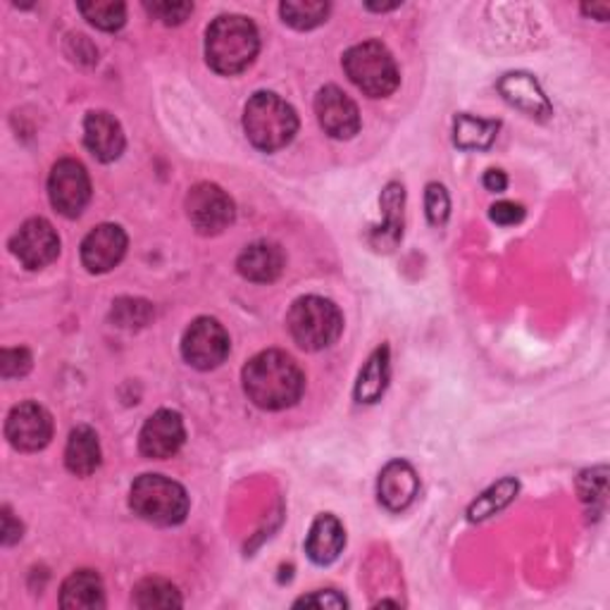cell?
Listing matches in <instances>:
<instances>
[{
  "instance_id": "obj_1",
  "label": "cell",
  "mask_w": 610,
  "mask_h": 610,
  "mask_svg": "<svg viewBox=\"0 0 610 610\" xmlns=\"http://www.w3.org/2000/svg\"><path fill=\"white\" fill-rule=\"evenodd\" d=\"M305 377L296 360L282 350H263L243 368V391L263 410H284L298 403Z\"/></svg>"
},
{
  "instance_id": "obj_2",
  "label": "cell",
  "mask_w": 610,
  "mask_h": 610,
  "mask_svg": "<svg viewBox=\"0 0 610 610\" xmlns=\"http://www.w3.org/2000/svg\"><path fill=\"white\" fill-rule=\"evenodd\" d=\"M261 51V36L249 18L222 14L208 27L206 60L218 74L234 76L253 65Z\"/></svg>"
},
{
  "instance_id": "obj_3",
  "label": "cell",
  "mask_w": 610,
  "mask_h": 610,
  "mask_svg": "<svg viewBox=\"0 0 610 610\" xmlns=\"http://www.w3.org/2000/svg\"><path fill=\"white\" fill-rule=\"evenodd\" d=\"M243 132L257 150L274 152L294 141L298 132V115L277 94L261 91L243 108Z\"/></svg>"
},
{
  "instance_id": "obj_4",
  "label": "cell",
  "mask_w": 610,
  "mask_h": 610,
  "mask_svg": "<svg viewBox=\"0 0 610 610\" xmlns=\"http://www.w3.org/2000/svg\"><path fill=\"white\" fill-rule=\"evenodd\" d=\"M129 506L146 523L172 527L187 520L189 496L185 486L175 480L162 475H141L132 484Z\"/></svg>"
},
{
  "instance_id": "obj_5",
  "label": "cell",
  "mask_w": 610,
  "mask_h": 610,
  "mask_svg": "<svg viewBox=\"0 0 610 610\" xmlns=\"http://www.w3.org/2000/svg\"><path fill=\"white\" fill-rule=\"evenodd\" d=\"M344 70L348 80L370 98L391 96L401 82L393 55L379 41H365L348 49L344 55Z\"/></svg>"
},
{
  "instance_id": "obj_6",
  "label": "cell",
  "mask_w": 610,
  "mask_h": 610,
  "mask_svg": "<svg viewBox=\"0 0 610 610\" xmlns=\"http://www.w3.org/2000/svg\"><path fill=\"white\" fill-rule=\"evenodd\" d=\"M286 327L301 348L323 350L339 339L344 315L337 305L323 296H303L288 311Z\"/></svg>"
},
{
  "instance_id": "obj_7",
  "label": "cell",
  "mask_w": 610,
  "mask_h": 610,
  "mask_svg": "<svg viewBox=\"0 0 610 610\" xmlns=\"http://www.w3.org/2000/svg\"><path fill=\"white\" fill-rule=\"evenodd\" d=\"M229 334L212 317H198L181 339V356L196 370H215L229 356Z\"/></svg>"
},
{
  "instance_id": "obj_8",
  "label": "cell",
  "mask_w": 610,
  "mask_h": 610,
  "mask_svg": "<svg viewBox=\"0 0 610 610\" xmlns=\"http://www.w3.org/2000/svg\"><path fill=\"white\" fill-rule=\"evenodd\" d=\"M49 196L60 215L80 218L91 201V179L86 167L72 158L55 162L49 177Z\"/></svg>"
},
{
  "instance_id": "obj_9",
  "label": "cell",
  "mask_w": 610,
  "mask_h": 610,
  "mask_svg": "<svg viewBox=\"0 0 610 610\" xmlns=\"http://www.w3.org/2000/svg\"><path fill=\"white\" fill-rule=\"evenodd\" d=\"M187 215L198 234H220L234 222V201L215 185H196L187 196Z\"/></svg>"
},
{
  "instance_id": "obj_10",
  "label": "cell",
  "mask_w": 610,
  "mask_h": 610,
  "mask_svg": "<svg viewBox=\"0 0 610 610\" xmlns=\"http://www.w3.org/2000/svg\"><path fill=\"white\" fill-rule=\"evenodd\" d=\"M6 437L18 451H41L49 446L53 439V418L49 410L39 403H20L10 410V416L6 420Z\"/></svg>"
},
{
  "instance_id": "obj_11",
  "label": "cell",
  "mask_w": 610,
  "mask_h": 610,
  "mask_svg": "<svg viewBox=\"0 0 610 610\" xmlns=\"http://www.w3.org/2000/svg\"><path fill=\"white\" fill-rule=\"evenodd\" d=\"M10 249L27 270H41L60 255V236L49 220L32 218L14 232Z\"/></svg>"
},
{
  "instance_id": "obj_12",
  "label": "cell",
  "mask_w": 610,
  "mask_h": 610,
  "mask_svg": "<svg viewBox=\"0 0 610 610\" xmlns=\"http://www.w3.org/2000/svg\"><path fill=\"white\" fill-rule=\"evenodd\" d=\"M185 441L187 430L181 416L175 413V410H158L144 424L139 434V449L150 461H167V458L179 453Z\"/></svg>"
},
{
  "instance_id": "obj_13",
  "label": "cell",
  "mask_w": 610,
  "mask_h": 610,
  "mask_svg": "<svg viewBox=\"0 0 610 610\" xmlns=\"http://www.w3.org/2000/svg\"><path fill=\"white\" fill-rule=\"evenodd\" d=\"M317 122L332 139H354L360 129L358 105L339 86H325L315 96Z\"/></svg>"
},
{
  "instance_id": "obj_14",
  "label": "cell",
  "mask_w": 610,
  "mask_h": 610,
  "mask_svg": "<svg viewBox=\"0 0 610 610\" xmlns=\"http://www.w3.org/2000/svg\"><path fill=\"white\" fill-rule=\"evenodd\" d=\"M127 243L129 239L119 224H98L82 241V263L94 274L111 272L125 257Z\"/></svg>"
},
{
  "instance_id": "obj_15",
  "label": "cell",
  "mask_w": 610,
  "mask_h": 610,
  "mask_svg": "<svg viewBox=\"0 0 610 610\" xmlns=\"http://www.w3.org/2000/svg\"><path fill=\"white\" fill-rule=\"evenodd\" d=\"M420 492V477L413 465L406 461H391L379 472L377 496L379 503L391 513L406 511Z\"/></svg>"
},
{
  "instance_id": "obj_16",
  "label": "cell",
  "mask_w": 610,
  "mask_h": 610,
  "mask_svg": "<svg viewBox=\"0 0 610 610\" xmlns=\"http://www.w3.org/2000/svg\"><path fill=\"white\" fill-rule=\"evenodd\" d=\"M84 144L101 162H113L125 150V132L119 122L105 111L88 113L84 119Z\"/></svg>"
},
{
  "instance_id": "obj_17",
  "label": "cell",
  "mask_w": 610,
  "mask_h": 610,
  "mask_svg": "<svg viewBox=\"0 0 610 610\" xmlns=\"http://www.w3.org/2000/svg\"><path fill=\"white\" fill-rule=\"evenodd\" d=\"M498 91L513 108L527 113L529 117L551 115V103H548L539 82L525 72H513L503 76L498 82Z\"/></svg>"
},
{
  "instance_id": "obj_18",
  "label": "cell",
  "mask_w": 610,
  "mask_h": 610,
  "mask_svg": "<svg viewBox=\"0 0 610 610\" xmlns=\"http://www.w3.org/2000/svg\"><path fill=\"white\" fill-rule=\"evenodd\" d=\"M284 263L286 261L280 246H274V243L267 241H257L241 251L236 267L243 280L255 284H270L284 272Z\"/></svg>"
},
{
  "instance_id": "obj_19",
  "label": "cell",
  "mask_w": 610,
  "mask_h": 610,
  "mask_svg": "<svg viewBox=\"0 0 610 610\" xmlns=\"http://www.w3.org/2000/svg\"><path fill=\"white\" fill-rule=\"evenodd\" d=\"M346 546V532L334 515H319L311 527L308 539H305V554L317 566H329L337 560Z\"/></svg>"
},
{
  "instance_id": "obj_20",
  "label": "cell",
  "mask_w": 610,
  "mask_h": 610,
  "mask_svg": "<svg viewBox=\"0 0 610 610\" xmlns=\"http://www.w3.org/2000/svg\"><path fill=\"white\" fill-rule=\"evenodd\" d=\"M60 606L72 610H98L105 606V589L94 570L72 572L60 589Z\"/></svg>"
},
{
  "instance_id": "obj_21",
  "label": "cell",
  "mask_w": 610,
  "mask_h": 610,
  "mask_svg": "<svg viewBox=\"0 0 610 610\" xmlns=\"http://www.w3.org/2000/svg\"><path fill=\"white\" fill-rule=\"evenodd\" d=\"M65 465L76 477L94 475L101 465V441L91 427L82 424L72 430L65 449Z\"/></svg>"
},
{
  "instance_id": "obj_22",
  "label": "cell",
  "mask_w": 610,
  "mask_h": 610,
  "mask_svg": "<svg viewBox=\"0 0 610 610\" xmlns=\"http://www.w3.org/2000/svg\"><path fill=\"white\" fill-rule=\"evenodd\" d=\"M389 346H379L356 381V401L358 403H377L387 391L389 385Z\"/></svg>"
},
{
  "instance_id": "obj_23",
  "label": "cell",
  "mask_w": 610,
  "mask_h": 610,
  "mask_svg": "<svg viewBox=\"0 0 610 610\" xmlns=\"http://www.w3.org/2000/svg\"><path fill=\"white\" fill-rule=\"evenodd\" d=\"M496 132H498V122H494V119L458 115L455 117V129H453V141H455L458 148L484 150V148H490L494 144Z\"/></svg>"
},
{
  "instance_id": "obj_24",
  "label": "cell",
  "mask_w": 610,
  "mask_h": 610,
  "mask_svg": "<svg viewBox=\"0 0 610 610\" xmlns=\"http://www.w3.org/2000/svg\"><path fill=\"white\" fill-rule=\"evenodd\" d=\"M136 608H179L181 597L175 585L167 582V579L160 577H148L144 582H139L134 587V597H132Z\"/></svg>"
},
{
  "instance_id": "obj_25",
  "label": "cell",
  "mask_w": 610,
  "mask_h": 610,
  "mask_svg": "<svg viewBox=\"0 0 610 610\" xmlns=\"http://www.w3.org/2000/svg\"><path fill=\"white\" fill-rule=\"evenodd\" d=\"M280 12L288 27L308 32V29H315L327 20L329 3H323V0H286L280 6Z\"/></svg>"
},
{
  "instance_id": "obj_26",
  "label": "cell",
  "mask_w": 610,
  "mask_h": 610,
  "mask_svg": "<svg viewBox=\"0 0 610 610\" xmlns=\"http://www.w3.org/2000/svg\"><path fill=\"white\" fill-rule=\"evenodd\" d=\"M80 12L101 32H117L127 22V6L119 0H88L80 3Z\"/></svg>"
},
{
  "instance_id": "obj_27",
  "label": "cell",
  "mask_w": 610,
  "mask_h": 610,
  "mask_svg": "<svg viewBox=\"0 0 610 610\" xmlns=\"http://www.w3.org/2000/svg\"><path fill=\"white\" fill-rule=\"evenodd\" d=\"M517 494V482L506 477V480H501L498 484H494L490 492H484L475 503H472L467 515H470V520L472 523H477V520H486V517H492L496 515L498 511H503L508 506V503L515 498Z\"/></svg>"
},
{
  "instance_id": "obj_28",
  "label": "cell",
  "mask_w": 610,
  "mask_h": 610,
  "mask_svg": "<svg viewBox=\"0 0 610 610\" xmlns=\"http://www.w3.org/2000/svg\"><path fill=\"white\" fill-rule=\"evenodd\" d=\"M403 187L401 185H389L385 189V193H381V210H385L387 215V224L379 229L381 234V241H389V246H393L396 241L401 239V232H403ZM381 241L377 243V249L381 246Z\"/></svg>"
},
{
  "instance_id": "obj_29",
  "label": "cell",
  "mask_w": 610,
  "mask_h": 610,
  "mask_svg": "<svg viewBox=\"0 0 610 610\" xmlns=\"http://www.w3.org/2000/svg\"><path fill=\"white\" fill-rule=\"evenodd\" d=\"M113 323L122 329L146 327L152 319V305L141 298H119L113 303Z\"/></svg>"
},
{
  "instance_id": "obj_30",
  "label": "cell",
  "mask_w": 610,
  "mask_h": 610,
  "mask_svg": "<svg viewBox=\"0 0 610 610\" xmlns=\"http://www.w3.org/2000/svg\"><path fill=\"white\" fill-rule=\"evenodd\" d=\"M144 8L150 18H156L170 27L187 22V18L193 12V3H181V0H152V3L148 0Z\"/></svg>"
},
{
  "instance_id": "obj_31",
  "label": "cell",
  "mask_w": 610,
  "mask_h": 610,
  "mask_svg": "<svg viewBox=\"0 0 610 610\" xmlns=\"http://www.w3.org/2000/svg\"><path fill=\"white\" fill-rule=\"evenodd\" d=\"M606 475H608L606 465L582 472V477H579V482H577L579 498H582L585 503H591V506H593V503H603V498H606Z\"/></svg>"
},
{
  "instance_id": "obj_32",
  "label": "cell",
  "mask_w": 610,
  "mask_h": 610,
  "mask_svg": "<svg viewBox=\"0 0 610 610\" xmlns=\"http://www.w3.org/2000/svg\"><path fill=\"white\" fill-rule=\"evenodd\" d=\"M32 370V354L27 348H3L0 354V375L6 379L24 377Z\"/></svg>"
},
{
  "instance_id": "obj_33",
  "label": "cell",
  "mask_w": 610,
  "mask_h": 610,
  "mask_svg": "<svg viewBox=\"0 0 610 610\" xmlns=\"http://www.w3.org/2000/svg\"><path fill=\"white\" fill-rule=\"evenodd\" d=\"M424 208H427V218L434 227H441L449 220V210H451V201L449 193L441 185H430L427 187V196H424Z\"/></svg>"
},
{
  "instance_id": "obj_34",
  "label": "cell",
  "mask_w": 610,
  "mask_h": 610,
  "mask_svg": "<svg viewBox=\"0 0 610 610\" xmlns=\"http://www.w3.org/2000/svg\"><path fill=\"white\" fill-rule=\"evenodd\" d=\"M296 608H346L348 601L337 591H315L294 603Z\"/></svg>"
},
{
  "instance_id": "obj_35",
  "label": "cell",
  "mask_w": 610,
  "mask_h": 610,
  "mask_svg": "<svg viewBox=\"0 0 610 610\" xmlns=\"http://www.w3.org/2000/svg\"><path fill=\"white\" fill-rule=\"evenodd\" d=\"M492 220L501 227H511V224H517L523 222L525 218V208L520 203H513V201H501L496 206H492Z\"/></svg>"
},
{
  "instance_id": "obj_36",
  "label": "cell",
  "mask_w": 610,
  "mask_h": 610,
  "mask_svg": "<svg viewBox=\"0 0 610 610\" xmlns=\"http://www.w3.org/2000/svg\"><path fill=\"white\" fill-rule=\"evenodd\" d=\"M22 539V523L14 520L12 511L6 506L3 508V544L12 546L14 541Z\"/></svg>"
},
{
  "instance_id": "obj_37",
  "label": "cell",
  "mask_w": 610,
  "mask_h": 610,
  "mask_svg": "<svg viewBox=\"0 0 610 610\" xmlns=\"http://www.w3.org/2000/svg\"><path fill=\"white\" fill-rule=\"evenodd\" d=\"M484 187L490 189V191H496V193L506 191V187H508V177H506V172L490 170V172L484 175Z\"/></svg>"
},
{
  "instance_id": "obj_38",
  "label": "cell",
  "mask_w": 610,
  "mask_h": 610,
  "mask_svg": "<svg viewBox=\"0 0 610 610\" xmlns=\"http://www.w3.org/2000/svg\"><path fill=\"white\" fill-rule=\"evenodd\" d=\"M582 12L589 14V18H597L599 22H606L610 14V6L608 3H599V6H582Z\"/></svg>"
},
{
  "instance_id": "obj_39",
  "label": "cell",
  "mask_w": 610,
  "mask_h": 610,
  "mask_svg": "<svg viewBox=\"0 0 610 610\" xmlns=\"http://www.w3.org/2000/svg\"><path fill=\"white\" fill-rule=\"evenodd\" d=\"M399 8V3H381V6H372L368 3V10H377V12H385V10H396Z\"/></svg>"
}]
</instances>
